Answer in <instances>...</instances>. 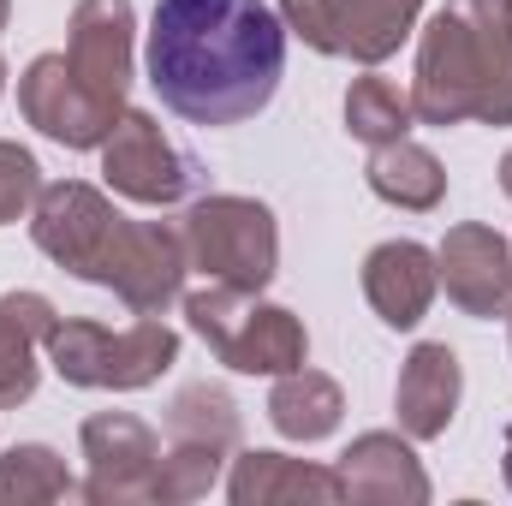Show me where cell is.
Returning <instances> with one entry per match:
<instances>
[{
    "label": "cell",
    "mask_w": 512,
    "mask_h": 506,
    "mask_svg": "<svg viewBox=\"0 0 512 506\" xmlns=\"http://www.w3.org/2000/svg\"><path fill=\"white\" fill-rule=\"evenodd\" d=\"M340 417H346V393H340V381L322 376V370H286V376H274V393H268V423L286 435V441H328L334 429H340Z\"/></svg>",
    "instance_id": "ac0fdd59"
},
{
    "label": "cell",
    "mask_w": 512,
    "mask_h": 506,
    "mask_svg": "<svg viewBox=\"0 0 512 506\" xmlns=\"http://www.w3.org/2000/svg\"><path fill=\"white\" fill-rule=\"evenodd\" d=\"M435 286H441L435 251H423L417 239H387V245H376V251L364 256V298H370V310L382 316L387 328H399V334L429 316Z\"/></svg>",
    "instance_id": "9a60e30c"
},
{
    "label": "cell",
    "mask_w": 512,
    "mask_h": 506,
    "mask_svg": "<svg viewBox=\"0 0 512 506\" xmlns=\"http://www.w3.org/2000/svg\"><path fill=\"white\" fill-rule=\"evenodd\" d=\"M340 489L346 501H364V506H423L429 501V477L411 453V435H387V429H370L358 435L346 453H340Z\"/></svg>",
    "instance_id": "5bb4252c"
},
{
    "label": "cell",
    "mask_w": 512,
    "mask_h": 506,
    "mask_svg": "<svg viewBox=\"0 0 512 506\" xmlns=\"http://www.w3.org/2000/svg\"><path fill=\"white\" fill-rule=\"evenodd\" d=\"M507 346H512V304H507Z\"/></svg>",
    "instance_id": "f546056e"
},
{
    "label": "cell",
    "mask_w": 512,
    "mask_h": 506,
    "mask_svg": "<svg viewBox=\"0 0 512 506\" xmlns=\"http://www.w3.org/2000/svg\"><path fill=\"white\" fill-rule=\"evenodd\" d=\"M411 120H417V114H411V90H399L382 72L352 78V90H346V131H352L358 143H370V149L399 143V137L411 131Z\"/></svg>",
    "instance_id": "603a6c76"
},
{
    "label": "cell",
    "mask_w": 512,
    "mask_h": 506,
    "mask_svg": "<svg viewBox=\"0 0 512 506\" xmlns=\"http://www.w3.org/2000/svg\"><path fill=\"white\" fill-rule=\"evenodd\" d=\"M364 179H370V191H376L382 203L405 209V215H429V209H441V197H447V167H441L423 143H411V137L382 143V149L370 155Z\"/></svg>",
    "instance_id": "d6986e66"
},
{
    "label": "cell",
    "mask_w": 512,
    "mask_h": 506,
    "mask_svg": "<svg viewBox=\"0 0 512 506\" xmlns=\"http://www.w3.org/2000/svg\"><path fill=\"white\" fill-rule=\"evenodd\" d=\"M501 471H507V489H512V429H507V453H501Z\"/></svg>",
    "instance_id": "83f0119b"
},
{
    "label": "cell",
    "mask_w": 512,
    "mask_h": 506,
    "mask_svg": "<svg viewBox=\"0 0 512 506\" xmlns=\"http://www.w3.org/2000/svg\"><path fill=\"white\" fill-rule=\"evenodd\" d=\"M501 191H507V197H512V149H507V155H501Z\"/></svg>",
    "instance_id": "4316f807"
},
{
    "label": "cell",
    "mask_w": 512,
    "mask_h": 506,
    "mask_svg": "<svg viewBox=\"0 0 512 506\" xmlns=\"http://www.w3.org/2000/svg\"><path fill=\"white\" fill-rule=\"evenodd\" d=\"M36 197H42V167H36V155H30L24 143H6V137H0V227L24 221V215L36 209Z\"/></svg>",
    "instance_id": "d4e9b609"
},
{
    "label": "cell",
    "mask_w": 512,
    "mask_h": 506,
    "mask_svg": "<svg viewBox=\"0 0 512 506\" xmlns=\"http://www.w3.org/2000/svg\"><path fill=\"white\" fill-rule=\"evenodd\" d=\"M6 12H12V0H0V30H6Z\"/></svg>",
    "instance_id": "f1b7e54d"
},
{
    "label": "cell",
    "mask_w": 512,
    "mask_h": 506,
    "mask_svg": "<svg viewBox=\"0 0 512 506\" xmlns=\"http://www.w3.org/2000/svg\"><path fill=\"white\" fill-rule=\"evenodd\" d=\"M131 60H137V12L131 0H78L66 24V66L90 102L126 114Z\"/></svg>",
    "instance_id": "ba28073f"
},
{
    "label": "cell",
    "mask_w": 512,
    "mask_h": 506,
    "mask_svg": "<svg viewBox=\"0 0 512 506\" xmlns=\"http://www.w3.org/2000/svg\"><path fill=\"white\" fill-rule=\"evenodd\" d=\"M0 90H6V60H0Z\"/></svg>",
    "instance_id": "4dcf8cb0"
},
{
    "label": "cell",
    "mask_w": 512,
    "mask_h": 506,
    "mask_svg": "<svg viewBox=\"0 0 512 506\" xmlns=\"http://www.w3.org/2000/svg\"><path fill=\"white\" fill-rule=\"evenodd\" d=\"M221 465H227V453H221V447H203V441H173V447L155 459V495H149V501H161V506L203 501V495L221 483Z\"/></svg>",
    "instance_id": "cb8c5ba5"
},
{
    "label": "cell",
    "mask_w": 512,
    "mask_h": 506,
    "mask_svg": "<svg viewBox=\"0 0 512 506\" xmlns=\"http://www.w3.org/2000/svg\"><path fill=\"white\" fill-rule=\"evenodd\" d=\"M227 501L233 506H280V501H346L340 471L286 459V453H239L227 471Z\"/></svg>",
    "instance_id": "2e32d148"
},
{
    "label": "cell",
    "mask_w": 512,
    "mask_h": 506,
    "mask_svg": "<svg viewBox=\"0 0 512 506\" xmlns=\"http://www.w3.org/2000/svg\"><path fill=\"white\" fill-rule=\"evenodd\" d=\"M280 24L286 36H298L316 54H340V30H334V0H280Z\"/></svg>",
    "instance_id": "484cf974"
},
{
    "label": "cell",
    "mask_w": 512,
    "mask_h": 506,
    "mask_svg": "<svg viewBox=\"0 0 512 506\" xmlns=\"http://www.w3.org/2000/svg\"><path fill=\"white\" fill-rule=\"evenodd\" d=\"M411 114L423 126H512V0H447L423 24Z\"/></svg>",
    "instance_id": "7a4b0ae2"
},
{
    "label": "cell",
    "mask_w": 512,
    "mask_h": 506,
    "mask_svg": "<svg viewBox=\"0 0 512 506\" xmlns=\"http://www.w3.org/2000/svg\"><path fill=\"white\" fill-rule=\"evenodd\" d=\"M149 84L161 108L191 126H239L256 120L286 72V24L268 0H155Z\"/></svg>",
    "instance_id": "6da1fadb"
},
{
    "label": "cell",
    "mask_w": 512,
    "mask_h": 506,
    "mask_svg": "<svg viewBox=\"0 0 512 506\" xmlns=\"http://www.w3.org/2000/svg\"><path fill=\"white\" fill-rule=\"evenodd\" d=\"M42 501H84V483H72L66 459L42 441H18L0 453V506H42Z\"/></svg>",
    "instance_id": "44dd1931"
},
{
    "label": "cell",
    "mask_w": 512,
    "mask_h": 506,
    "mask_svg": "<svg viewBox=\"0 0 512 506\" xmlns=\"http://www.w3.org/2000/svg\"><path fill=\"white\" fill-rule=\"evenodd\" d=\"M417 12H423V0H334L340 54L358 66H382L417 30Z\"/></svg>",
    "instance_id": "ffe728a7"
},
{
    "label": "cell",
    "mask_w": 512,
    "mask_h": 506,
    "mask_svg": "<svg viewBox=\"0 0 512 506\" xmlns=\"http://www.w3.org/2000/svg\"><path fill=\"white\" fill-rule=\"evenodd\" d=\"M179 239H185L191 268L209 274L215 286L262 292L280 274V227H274L268 203H256V197H233V191L197 197L179 221Z\"/></svg>",
    "instance_id": "5b68a950"
},
{
    "label": "cell",
    "mask_w": 512,
    "mask_h": 506,
    "mask_svg": "<svg viewBox=\"0 0 512 506\" xmlns=\"http://www.w3.org/2000/svg\"><path fill=\"white\" fill-rule=\"evenodd\" d=\"M120 221H126V215H120L96 185L60 179V185H42L36 209H30V239H36L42 256H54V262L72 268L78 280H90L96 256L108 251V239H114Z\"/></svg>",
    "instance_id": "30bf717a"
},
{
    "label": "cell",
    "mask_w": 512,
    "mask_h": 506,
    "mask_svg": "<svg viewBox=\"0 0 512 506\" xmlns=\"http://www.w3.org/2000/svg\"><path fill=\"white\" fill-rule=\"evenodd\" d=\"M435 274H441L447 298L465 316H477V322L501 316L512 304V245L495 227H483V221L447 227V239L435 251Z\"/></svg>",
    "instance_id": "7c38bea8"
},
{
    "label": "cell",
    "mask_w": 512,
    "mask_h": 506,
    "mask_svg": "<svg viewBox=\"0 0 512 506\" xmlns=\"http://www.w3.org/2000/svg\"><path fill=\"white\" fill-rule=\"evenodd\" d=\"M84 447V501L90 506H131L155 495V459L161 441L131 411H96L78 429Z\"/></svg>",
    "instance_id": "9c48e42d"
},
{
    "label": "cell",
    "mask_w": 512,
    "mask_h": 506,
    "mask_svg": "<svg viewBox=\"0 0 512 506\" xmlns=\"http://www.w3.org/2000/svg\"><path fill=\"white\" fill-rule=\"evenodd\" d=\"M185 274H191V256L179 227L167 221H120L108 251L96 256L90 268V286H108L131 316H161L167 304L185 298Z\"/></svg>",
    "instance_id": "8992f818"
},
{
    "label": "cell",
    "mask_w": 512,
    "mask_h": 506,
    "mask_svg": "<svg viewBox=\"0 0 512 506\" xmlns=\"http://www.w3.org/2000/svg\"><path fill=\"white\" fill-rule=\"evenodd\" d=\"M167 435H173V441H203V447L233 453L239 435H245V423H239V405H233L227 387L191 381V387H179L173 405H167Z\"/></svg>",
    "instance_id": "7402d4cb"
},
{
    "label": "cell",
    "mask_w": 512,
    "mask_h": 506,
    "mask_svg": "<svg viewBox=\"0 0 512 506\" xmlns=\"http://www.w3.org/2000/svg\"><path fill=\"white\" fill-rule=\"evenodd\" d=\"M54 322L60 316L42 292H6L0 298V411H12L36 393V381H42L36 352H42Z\"/></svg>",
    "instance_id": "e0dca14e"
},
{
    "label": "cell",
    "mask_w": 512,
    "mask_h": 506,
    "mask_svg": "<svg viewBox=\"0 0 512 506\" xmlns=\"http://www.w3.org/2000/svg\"><path fill=\"white\" fill-rule=\"evenodd\" d=\"M18 114L42 137L66 143V149H102L108 131L120 126V114H108L102 102L84 96V84L72 78L66 54H36L18 78Z\"/></svg>",
    "instance_id": "8fae6325"
},
{
    "label": "cell",
    "mask_w": 512,
    "mask_h": 506,
    "mask_svg": "<svg viewBox=\"0 0 512 506\" xmlns=\"http://www.w3.org/2000/svg\"><path fill=\"white\" fill-rule=\"evenodd\" d=\"M185 322L239 376H286L310 358V334L286 304H256V292H233L215 280L203 292H185Z\"/></svg>",
    "instance_id": "277c9868"
},
{
    "label": "cell",
    "mask_w": 512,
    "mask_h": 506,
    "mask_svg": "<svg viewBox=\"0 0 512 506\" xmlns=\"http://www.w3.org/2000/svg\"><path fill=\"white\" fill-rule=\"evenodd\" d=\"M102 173H108V185L131 197V203H143V209H173V203H185L197 185H203V167H197V155H185L155 114H143V108H126L120 114V126L108 131V143H102Z\"/></svg>",
    "instance_id": "52a82bcc"
},
{
    "label": "cell",
    "mask_w": 512,
    "mask_h": 506,
    "mask_svg": "<svg viewBox=\"0 0 512 506\" xmlns=\"http://www.w3.org/2000/svg\"><path fill=\"white\" fill-rule=\"evenodd\" d=\"M459 399H465V370H459V352L447 340H423L411 346L399 387H393V411H399V429L411 441H435L453 429L459 417Z\"/></svg>",
    "instance_id": "4fadbf2b"
},
{
    "label": "cell",
    "mask_w": 512,
    "mask_h": 506,
    "mask_svg": "<svg viewBox=\"0 0 512 506\" xmlns=\"http://www.w3.org/2000/svg\"><path fill=\"white\" fill-rule=\"evenodd\" d=\"M54 376L72 381V387H96V393H137V387H155L179 364V334L161 322V316H143L131 328H102V322H84V316H60L42 340Z\"/></svg>",
    "instance_id": "3957f363"
}]
</instances>
